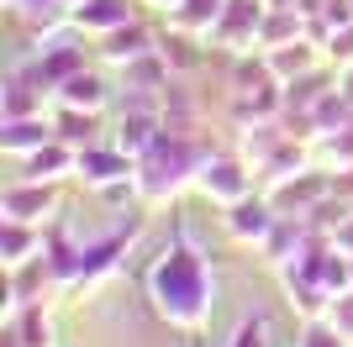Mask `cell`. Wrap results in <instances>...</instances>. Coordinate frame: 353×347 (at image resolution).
Wrapping results in <instances>:
<instances>
[{"mask_svg": "<svg viewBox=\"0 0 353 347\" xmlns=\"http://www.w3.org/2000/svg\"><path fill=\"white\" fill-rule=\"evenodd\" d=\"M148 295H153V311L174 326H201L211 316V274H206V258L190 253V247H169L153 274H148Z\"/></svg>", "mask_w": 353, "mask_h": 347, "instance_id": "obj_1", "label": "cell"}, {"mask_svg": "<svg viewBox=\"0 0 353 347\" xmlns=\"http://www.w3.org/2000/svg\"><path fill=\"white\" fill-rule=\"evenodd\" d=\"M79 174H85L90 185H111V179H121L127 174V153L121 147H79Z\"/></svg>", "mask_w": 353, "mask_h": 347, "instance_id": "obj_6", "label": "cell"}, {"mask_svg": "<svg viewBox=\"0 0 353 347\" xmlns=\"http://www.w3.org/2000/svg\"><path fill=\"white\" fill-rule=\"evenodd\" d=\"M105 43V58H111V63H132V58H143V53H153V37H148V27H137V21H121L117 32H105L101 37Z\"/></svg>", "mask_w": 353, "mask_h": 347, "instance_id": "obj_8", "label": "cell"}, {"mask_svg": "<svg viewBox=\"0 0 353 347\" xmlns=\"http://www.w3.org/2000/svg\"><path fill=\"white\" fill-rule=\"evenodd\" d=\"M274 205L269 200H253V195H243V200L227 205V216H221V227H227V237L232 242H264L269 231H274Z\"/></svg>", "mask_w": 353, "mask_h": 347, "instance_id": "obj_2", "label": "cell"}, {"mask_svg": "<svg viewBox=\"0 0 353 347\" xmlns=\"http://www.w3.org/2000/svg\"><path fill=\"white\" fill-rule=\"evenodd\" d=\"M301 347H348V337L338 332V321H311L301 332Z\"/></svg>", "mask_w": 353, "mask_h": 347, "instance_id": "obj_14", "label": "cell"}, {"mask_svg": "<svg viewBox=\"0 0 353 347\" xmlns=\"http://www.w3.org/2000/svg\"><path fill=\"white\" fill-rule=\"evenodd\" d=\"M74 21L85 32H117L127 21V0H85V6H74Z\"/></svg>", "mask_w": 353, "mask_h": 347, "instance_id": "obj_10", "label": "cell"}, {"mask_svg": "<svg viewBox=\"0 0 353 347\" xmlns=\"http://www.w3.org/2000/svg\"><path fill=\"white\" fill-rule=\"evenodd\" d=\"M53 121H43V116H16V121H6V137H0V147L11 153V158H32L43 143H53Z\"/></svg>", "mask_w": 353, "mask_h": 347, "instance_id": "obj_5", "label": "cell"}, {"mask_svg": "<svg viewBox=\"0 0 353 347\" xmlns=\"http://www.w3.org/2000/svg\"><path fill=\"white\" fill-rule=\"evenodd\" d=\"M63 169H79V147L69 143H43L27 158V179H59Z\"/></svg>", "mask_w": 353, "mask_h": 347, "instance_id": "obj_9", "label": "cell"}, {"mask_svg": "<svg viewBox=\"0 0 353 347\" xmlns=\"http://www.w3.org/2000/svg\"><path fill=\"white\" fill-rule=\"evenodd\" d=\"M48 211H53V189L43 185V179H27V185H11L6 189V221H43Z\"/></svg>", "mask_w": 353, "mask_h": 347, "instance_id": "obj_4", "label": "cell"}, {"mask_svg": "<svg viewBox=\"0 0 353 347\" xmlns=\"http://www.w3.org/2000/svg\"><path fill=\"white\" fill-rule=\"evenodd\" d=\"M63 6H69V11H74V6H85V0H63Z\"/></svg>", "mask_w": 353, "mask_h": 347, "instance_id": "obj_17", "label": "cell"}, {"mask_svg": "<svg viewBox=\"0 0 353 347\" xmlns=\"http://www.w3.org/2000/svg\"><path fill=\"white\" fill-rule=\"evenodd\" d=\"M53 127H59V137L69 147H90L95 143V111H85V105H63Z\"/></svg>", "mask_w": 353, "mask_h": 347, "instance_id": "obj_11", "label": "cell"}, {"mask_svg": "<svg viewBox=\"0 0 353 347\" xmlns=\"http://www.w3.org/2000/svg\"><path fill=\"white\" fill-rule=\"evenodd\" d=\"M105 90H111V85H105L95 69H79V74H69V79L59 85V101L63 105H85V111H101V105H105Z\"/></svg>", "mask_w": 353, "mask_h": 347, "instance_id": "obj_7", "label": "cell"}, {"mask_svg": "<svg viewBox=\"0 0 353 347\" xmlns=\"http://www.w3.org/2000/svg\"><path fill=\"white\" fill-rule=\"evenodd\" d=\"M27 247H43V231H27V221H6V263L21 269Z\"/></svg>", "mask_w": 353, "mask_h": 347, "instance_id": "obj_13", "label": "cell"}, {"mask_svg": "<svg viewBox=\"0 0 353 347\" xmlns=\"http://www.w3.org/2000/svg\"><path fill=\"white\" fill-rule=\"evenodd\" d=\"M11 347H53V321H48L37 305H27V311H21V326L11 332Z\"/></svg>", "mask_w": 353, "mask_h": 347, "instance_id": "obj_12", "label": "cell"}, {"mask_svg": "<svg viewBox=\"0 0 353 347\" xmlns=\"http://www.w3.org/2000/svg\"><path fill=\"white\" fill-rule=\"evenodd\" d=\"M332 321H338V332H343V337H348V342H353V289H348V295H343L338 305H332Z\"/></svg>", "mask_w": 353, "mask_h": 347, "instance_id": "obj_16", "label": "cell"}, {"mask_svg": "<svg viewBox=\"0 0 353 347\" xmlns=\"http://www.w3.org/2000/svg\"><path fill=\"white\" fill-rule=\"evenodd\" d=\"M201 189H206L211 200L232 205V200L248 195V169H243L237 158H206L201 163Z\"/></svg>", "mask_w": 353, "mask_h": 347, "instance_id": "obj_3", "label": "cell"}, {"mask_svg": "<svg viewBox=\"0 0 353 347\" xmlns=\"http://www.w3.org/2000/svg\"><path fill=\"white\" fill-rule=\"evenodd\" d=\"M232 347H269V326H264L259 316H253V321H243V326L232 332Z\"/></svg>", "mask_w": 353, "mask_h": 347, "instance_id": "obj_15", "label": "cell"}]
</instances>
